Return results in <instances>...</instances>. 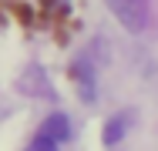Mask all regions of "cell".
<instances>
[{
	"label": "cell",
	"mask_w": 158,
	"mask_h": 151,
	"mask_svg": "<svg viewBox=\"0 0 158 151\" xmlns=\"http://www.w3.org/2000/svg\"><path fill=\"white\" fill-rule=\"evenodd\" d=\"M108 3V10L118 17V24L131 34H138V30H145L148 24V0H104Z\"/></svg>",
	"instance_id": "cell-1"
},
{
	"label": "cell",
	"mask_w": 158,
	"mask_h": 151,
	"mask_svg": "<svg viewBox=\"0 0 158 151\" xmlns=\"http://www.w3.org/2000/svg\"><path fill=\"white\" fill-rule=\"evenodd\" d=\"M37 134H44V138H54V141L61 145L64 138L71 134V124H67V118H64V114H51V118L40 124V131H37Z\"/></svg>",
	"instance_id": "cell-2"
},
{
	"label": "cell",
	"mask_w": 158,
	"mask_h": 151,
	"mask_svg": "<svg viewBox=\"0 0 158 151\" xmlns=\"http://www.w3.org/2000/svg\"><path fill=\"white\" fill-rule=\"evenodd\" d=\"M121 131H125V118H114L108 128H104V141H108V145H114V141L121 138Z\"/></svg>",
	"instance_id": "cell-3"
},
{
	"label": "cell",
	"mask_w": 158,
	"mask_h": 151,
	"mask_svg": "<svg viewBox=\"0 0 158 151\" xmlns=\"http://www.w3.org/2000/svg\"><path fill=\"white\" fill-rule=\"evenodd\" d=\"M27 151H57V141H54V138H44V134H37L31 145H27Z\"/></svg>",
	"instance_id": "cell-4"
}]
</instances>
